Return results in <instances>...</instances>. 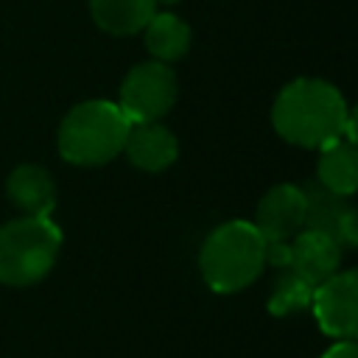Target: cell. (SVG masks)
I'll return each instance as SVG.
<instances>
[{
  "instance_id": "5bb4252c",
  "label": "cell",
  "mask_w": 358,
  "mask_h": 358,
  "mask_svg": "<svg viewBox=\"0 0 358 358\" xmlns=\"http://www.w3.org/2000/svg\"><path fill=\"white\" fill-rule=\"evenodd\" d=\"M143 31H145V50L151 53L154 62L168 64L190 50V36H193L190 25L171 11H157Z\"/></svg>"
},
{
  "instance_id": "3957f363",
  "label": "cell",
  "mask_w": 358,
  "mask_h": 358,
  "mask_svg": "<svg viewBox=\"0 0 358 358\" xmlns=\"http://www.w3.org/2000/svg\"><path fill=\"white\" fill-rule=\"evenodd\" d=\"M199 268L215 294H235L266 268V241L252 221H224L204 238Z\"/></svg>"
},
{
  "instance_id": "277c9868",
  "label": "cell",
  "mask_w": 358,
  "mask_h": 358,
  "mask_svg": "<svg viewBox=\"0 0 358 358\" xmlns=\"http://www.w3.org/2000/svg\"><path fill=\"white\" fill-rule=\"evenodd\" d=\"M62 249V229L50 215H20L0 227V282L34 285L50 274Z\"/></svg>"
},
{
  "instance_id": "7c38bea8",
  "label": "cell",
  "mask_w": 358,
  "mask_h": 358,
  "mask_svg": "<svg viewBox=\"0 0 358 358\" xmlns=\"http://www.w3.org/2000/svg\"><path fill=\"white\" fill-rule=\"evenodd\" d=\"M319 162H316V179L319 187L333 193V196H352L358 187V154L352 140H333L324 148H319Z\"/></svg>"
},
{
  "instance_id": "8992f818",
  "label": "cell",
  "mask_w": 358,
  "mask_h": 358,
  "mask_svg": "<svg viewBox=\"0 0 358 358\" xmlns=\"http://www.w3.org/2000/svg\"><path fill=\"white\" fill-rule=\"evenodd\" d=\"M319 327L333 338H352L358 327V274L336 271L310 296Z\"/></svg>"
},
{
  "instance_id": "8fae6325",
  "label": "cell",
  "mask_w": 358,
  "mask_h": 358,
  "mask_svg": "<svg viewBox=\"0 0 358 358\" xmlns=\"http://www.w3.org/2000/svg\"><path fill=\"white\" fill-rule=\"evenodd\" d=\"M308 196V215H305V227L308 229H322L327 232L341 249L344 246H355L358 241V224H355V213L352 207L341 204L344 196H333L327 190H305Z\"/></svg>"
},
{
  "instance_id": "ba28073f",
  "label": "cell",
  "mask_w": 358,
  "mask_h": 358,
  "mask_svg": "<svg viewBox=\"0 0 358 358\" xmlns=\"http://www.w3.org/2000/svg\"><path fill=\"white\" fill-rule=\"evenodd\" d=\"M120 154H126V159L134 168H140L145 173H159V171H165L176 162L179 143H176L173 131L168 126H162L159 120L131 123Z\"/></svg>"
},
{
  "instance_id": "9a60e30c",
  "label": "cell",
  "mask_w": 358,
  "mask_h": 358,
  "mask_svg": "<svg viewBox=\"0 0 358 358\" xmlns=\"http://www.w3.org/2000/svg\"><path fill=\"white\" fill-rule=\"evenodd\" d=\"M310 296H313V285L305 282L296 271L282 268V274L274 282V291L268 296V310L274 316H288V313H299L305 308H310Z\"/></svg>"
},
{
  "instance_id": "2e32d148",
  "label": "cell",
  "mask_w": 358,
  "mask_h": 358,
  "mask_svg": "<svg viewBox=\"0 0 358 358\" xmlns=\"http://www.w3.org/2000/svg\"><path fill=\"white\" fill-rule=\"evenodd\" d=\"M322 358H358V350H355V344H352L350 338H341V341L333 344Z\"/></svg>"
},
{
  "instance_id": "7a4b0ae2",
  "label": "cell",
  "mask_w": 358,
  "mask_h": 358,
  "mask_svg": "<svg viewBox=\"0 0 358 358\" xmlns=\"http://www.w3.org/2000/svg\"><path fill=\"white\" fill-rule=\"evenodd\" d=\"M131 120L115 101H81L76 103L56 134V145L64 162L78 168H95L112 162L126 143Z\"/></svg>"
},
{
  "instance_id": "e0dca14e",
  "label": "cell",
  "mask_w": 358,
  "mask_h": 358,
  "mask_svg": "<svg viewBox=\"0 0 358 358\" xmlns=\"http://www.w3.org/2000/svg\"><path fill=\"white\" fill-rule=\"evenodd\" d=\"M154 3H157V6H176L179 0H154Z\"/></svg>"
},
{
  "instance_id": "52a82bcc",
  "label": "cell",
  "mask_w": 358,
  "mask_h": 358,
  "mask_svg": "<svg viewBox=\"0 0 358 358\" xmlns=\"http://www.w3.org/2000/svg\"><path fill=\"white\" fill-rule=\"evenodd\" d=\"M305 215H308V196L299 185L282 182L274 185L257 204L255 213V227L263 235L266 243L271 241H291L299 229H305Z\"/></svg>"
},
{
  "instance_id": "6da1fadb",
  "label": "cell",
  "mask_w": 358,
  "mask_h": 358,
  "mask_svg": "<svg viewBox=\"0 0 358 358\" xmlns=\"http://www.w3.org/2000/svg\"><path fill=\"white\" fill-rule=\"evenodd\" d=\"M352 120L341 92L324 78H294L288 81L271 106L274 131L299 148H324L327 143L347 134ZM347 140V137H344Z\"/></svg>"
},
{
  "instance_id": "5b68a950",
  "label": "cell",
  "mask_w": 358,
  "mask_h": 358,
  "mask_svg": "<svg viewBox=\"0 0 358 358\" xmlns=\"http://www.w3.org/2000/svg\"><path fill=\"white\" fill-rule=\"evenodd\" d=\"M176 95H179L176 73L165 62L151 59V62L134 64L123 76L120 95L115 103L131 123H151L171 112V106L176 103Z\"/></svg>"
},
{
  "instance_id": "9c48e42d",
  "label": "cell",
  "mask_w": 358,
  "mask_h": 358,
  "mask_svg": "<svg viewBox=\"0 0 358 358\" xmlns=\"http://www.w3.org/2000/svg\"><path fill=\"white\" fill-rule=\"evenodd\" d=\"M338 263H341V246L327 232L305 227L291 238V263H288V268L296 271L313 288L319 282H324L330 274H336Z\"/></svg>"
},
{
  "instance_id": "30bf717a",
  "label": "cell",
  "mask_w": 358,
  "mask_h": 358,
  "mask_svg": "<svg viewBox=\"0 0 358 358\" xmlns=\"http://www.w3.org/2000/svg\"><path fill=\"white\" fill-rule=\"evenodd\" d=\"M6 196L22 215H50L56 207L53 176L34 162L17 165L6 179Z\"/></svg>"
},
{
  "instance_id": "4fadbf2b",
  "label": "cell",
  "mask_w": 358,
  "mask_h": 358,
  "mask_svg": "<svg viewBox=\"0 0 358 358\" xmlns=\"http://www.w3.org/2000/svg\"><path fill=\"white\" fill-rule=\"evenodd\" d=\"M95 25L112 36H131L157 14L154 0H90Z\"/></svg>"
}]
</instances>
